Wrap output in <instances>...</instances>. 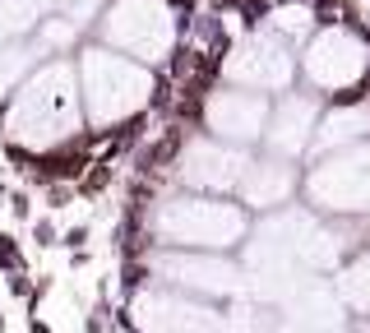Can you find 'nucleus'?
Masks as SVG:
<instances>
[{"instance_id":"1","label":"nucleus","mask_w":370,"mask_h":333,"mask_svg":"<svg viewBox=\"0 0 370 333\" xmlns=\"http://www.w3.org/2000/svg\"><path fill=\"white\" fill-rule=\"evenodd\" d=\"M84 97H79L75 56H51L19 84L0 106V135L14 149L46 153L65 139L84 135Z\"/></svg>"},{"instance_id":"2","label":"nucleus","mask_w":370,"mask_h":333,"mask_svg":"<svg viewBox=\"0 0 370 333\" xmlns=\"http://www.w3.org/2000/svg\"><path fill=\"white\" fill-rule=\"evenodd\" d=\"M75 75H79V97H84V125L88 130L125 125L148 111L153 70L121 56V51H111V46L84 42L75 56Z\"/></svg>"},{"instance_id":"3","label":"nucleus","mask_w":370,"mask_h":333,"mask_svg":"<svg viewBox=\"0 0 370 333\" xmlns=\"http://www.w3.org/2000/svg\"><path fill=\"white\" fill-rule=\"evenodd\" d=\"M148 222V241L167 245V250H231L236 241H246L250 213L241 204H231L222 195H176L162 199L144 213Z\"/></svg>"},{"instance_id":"4","label":"nucleus","mask_w":370,"mask_h":333,"mask_svg":"<svg viewBox=\"0 0 370 333\" xmlns=\"http://www.w3.org/2000/svg\"><path fill=\"white\" fill-rule=\"evenodd\" d=\"M181 37L185 28L167 0H107L97 15V28H92V42L111 46L139 65L167 61L181 46Z\"/></svg>"},{"instance_id":"5","label":"nucleus","mask_w":370,"mask_h":333,"mask_svg":"<svg viewBox=\"0 0 370 333\" xmlns=\"http://www.w3.org/2000/svg\"><path fill=\"white\" fill-rule=\"evenodd\" d=\"M370 70V42L366 32L333 23V28H315V37L306 42V56L296 61V75L315 84L320 93L338 97L347 88H361V79Z\"/></svg>"},{"instance_id":"6","label":"nucleus","mask_w":370,"mask_h":333,"mask_svg":"<svg viewBox=\"0 0 370 333\" xmlns=\"http://www.w3.org/2000/svg\"><path fill=\"white\" fill-rule=\"evenodd\" d=\"M301 185H306L310 204L324 213H366L370 209V144L338 149Z\"/></svg>"},{"instance_id":"7","label":"nucleus","mask_w":370,"mask_h":333,"mask_svg":"<svg viewBox=\"0 0 370 333\" xmlns=\"http://www.w3.org/2000/svg\"><path fill=\"white\" fill-rule=\"evenodd\" d=\"M222 75L236 88L269 97V93H287L296 84V56H292V46L282 37H273V32H246V42L227 51Z\"/></svg>"},{"instance_id":"8","label":"nucleus","mask_w":370,"mask_h":333,"mask_svg":"<svg viewBox=\"0 0 370 333\" xmlns=\"http://www.w3.org/2000/svg\"><path fill=\"white\" fill-rule=\"evenodd\" d=\"M269 97L250 88H213L204 97L199 125L217 144H231V149H250V144H264V130H269Z\"/></svg>"},{"instance_id":"9","label":"nucleus","mask_w":370,"mask_h":333,"mask_svg":"<svg viewBox=\"0 0 370 333\" xmlns=\"http://www.w3.org/2000/svg\"><path fill=\"white\" fill-rule=\"evenodd\" d=\"M148 269L162 273L167 287L204 292V296H236L241 292V269L208 250H171V255H148Z\"/></svg>"},{"instance_id":"10","label":"nucleus","mask_w":370,"mask_h":333,"mask_svg":"<svg viewBox=\"0 0 370 333\" xmlns=\"http://www.w3.org/2000/svg\"><path fill=\"white\" fill-rule=\"evenodd\" d=\"M181 181L190 190H204V195H227V190H241V176L250 166L246 149H231V144H217V139H185L181 158Z\"/></svg>"},{"instance_id":"11","label":"nucleus","mask_w":370,"mask_h":333,"mask_svg":"<svg viewBox=\"0 0 370 333\" xmlns=\"http://www.w3.org/2000/svg\"><path fill=\"white\" fill-rule=\"evenodd\" d=\"M139 333H222V315L213 305L185 301L181 292H148Z\"/></svg>"},{"instance_id":"12","label":"nucleus","mask_w":370,"mask_h":333,"mask_svg":"<svg viewBox=\"0 0 370 333\" xmlns=\"http://www.w3.org/2000/svg\"><path fill=\"white\" fill-rule=\"evenodd\" d=\"M315 125H320V97L315 93H296V97H282V102L269 111V130H264V149L273 158H287L292 162L296 153L315 139Z\"/></svg>"},{"instance_id":"13","label":"nucleus","mask_w":370,"mask_h":333,"mask_svg":"<svg viewBox=\"0 0 370 333\" xmlns=\"http://www.w3.org/2000/svg\"><path fill=\"white\" fill-rule=\"evenodd\" d=\"M296 185H301V171L287 158L264 153V158H250L246 176H241V199L250 209H278L296 195Z\"/></svg>"},{"instance_id":"14","label":"nucleus","mask_w":370,"mask_h":333,"mask_svg":"<svg viewBox=\"0 0 370 333\" xmlns=\"http://www.w3.org/2000/svg\"><path fill=\"white\" fill-rule=\"evenodd\" d=\"M46 19V0H0V42L32 37V28Z\"/></svg>"},{"instance_id":"15","label":"nucleus","mask_w":370,"mask_h":333,"mask_svg":"<svg viewBox=\"0 0 370 333\" xmlns=\"http://www.w3.org/2000/svg\"><path fill=\"white\" fill-rule=\"evenodd\" d=\"M0 269L10 273V278H14V273H23V250L14 245V236H10V231H0Z\"/></svg>"},{"instance_id":"16","label":"nucleus","mask_w":370,"mask_h":333,"mask_svg":"<svg viewBox=\"0 0 370 333\" xmlns=\"http://www.w3.org/2000/svg\"><path fill=\"white\" fill-rule=\"evenodd\" d=\"M88 236H92V227H88V222H79V227H70V231H65L61 241L70 245V250H84V245H88Z\"/></svg>"},{"instance_id":"17","label":"nucleus","mask_w":370,"mask_h":333,"mask_svg":"<svg viewBox=\"0 0 370 333\" xmlns=\"http://www.w3.org/2000/svg\"><path fill=\"white\" fill-rule=\"evenodd\" d=\"M32 241H37V245H56V222H51V218L32 222Z\"/></svg>"},{"instance_id":"18","label":"nucleus","mask_w":370,"mask_h":333,"mask_svg":"<svg viewBox=\"0 0 370 333\" xmlns=\"http://www.w3.org/2000/svg\"><path fill=\"white\" fill-rule=\"evenodd\" d=\"M5 199H10V213H14V218H28L32 213V199L23 195V190H14V195H5Z\"/></svg>"}]
</instances>
